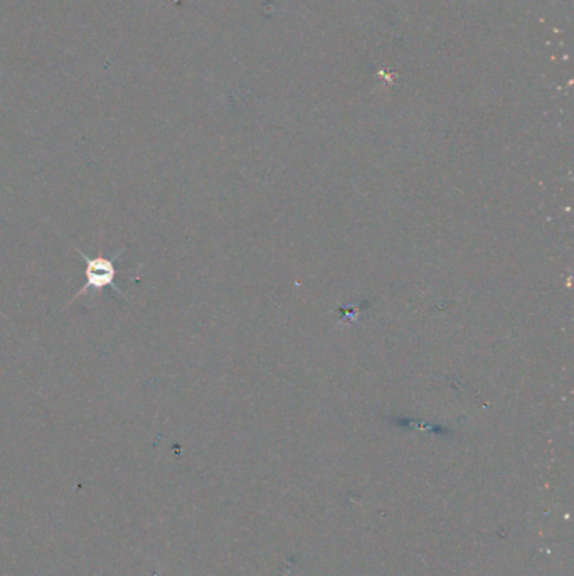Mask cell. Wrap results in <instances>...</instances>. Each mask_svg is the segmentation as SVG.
I'll list each match as a JSON object with an SVG mask.
<instances>
[{"instance_id":"6da1fadb","label":"cell","mask_w":574,"mask_h":576,"mask_svg":"<svg viewBox=\"0 0 574 576\" xmlns=\"http://www.w3.org/2000/svg\"><path fill=\"white\" fill-rule=\"evenodd\" d=\"M76 253H80L81 258L85 260V277L86 282L83 287L76 292L75 297L71 299V302H68L66 307H70L73 302L76 300L81 299L83 295L88 294L91 290H95V292H103L105 288H112L115 290L120 297L123 299L130 300L125 292H123L122 288L118 287L117 282H115V278H117L118 272L117 267H115V260H117L118 256L122 255L123 248L120 251H117L113 258H105V256H96V258H91V256L86 255L81 251V248L75 246Z\"/></svg>"}]
</instances>
